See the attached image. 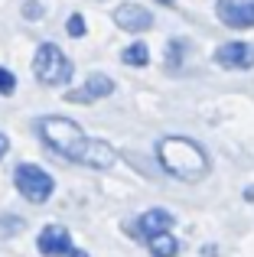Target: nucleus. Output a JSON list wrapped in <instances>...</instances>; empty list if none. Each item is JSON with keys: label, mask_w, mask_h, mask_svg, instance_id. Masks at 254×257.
<instances>
[{"label": "nucleus", "mask_w": 254, "mask_h": 257, "mask_svg": "<svg viewBox=\"0 0 254 257\" xmlns=\"http://www.w3.org/2000/svg\"><path fill=\"white\" fill-rule=\"evenodd\" d=\"M39 137L46 140L49 150H56L62 160H72V163H82L88 170H111L117 163V153L111 150L104 140H91L75 120L59 117V114H49V117L36 120Z\"/></svg>", "instance_id": "1"}, {"label": "nucleus", "mask_w": 254, "mask_h": 257, "mask_svg": "<svg viewBox=\"0 0 254 257\" xmlns=\"http://www.w3.org/2000/svg\"><path fill=\"white\" fill-rule=\"evenodd\" d=\"M157 160L173 179L196 182L209 173V157H205V150L189 137H163L157 144Z\"/></svg>", "instance_id": "2"}, {"label": "nucleus", "mask_w": 254, "mask_h": 257, "mask_svg": "<svg viewBox=\"0 0 254 257\" xmlns=\"http://www.w3.org/2000/svg\"><path fill=\"white\" fill-rule=\"evenodd\" d=\"M33 75H36L39 85L59 88V85H69L72 82L75 69H72L69 56H65L56 43H39L36 56H33Z\"/></svg>", "instance_id": "3"}, {"label": "nucleus", "mask_w": 254, "mask_h": 257, "mask_svg": "<svg viewBox=\"0 0 254 257\" xmlns=\"http://www.w3.org/2000/svg\"><path fill=\"white\" fill-rule=\"evenodd\" d=\"M13 186H17V192L23 195L26 202H33V205L49 202V195L56 192V179L36 163H20L17 170H13Z\"/></svg>", "instance_id": "4"}, {"label": "nucleus", "mask_w": 254, "mask_h": 257, "mask_svg": "<svg viewBox=\"0 0 254 257\" xmlns=\"http://www.w3.org/2000/svg\"><path fill=\"white\" fill-rule=\"evenodd\" d=\"M170 228H173V215L166 212V208H147L144 215H137V218L127 225V231L137 241H150V238H157V234H166Z\"/></svg>", "instance_id": "5"}, {"label": "nucleus", "mask_w": 254, "mask_h": 257, "mask_svg": "<svg viewBox=\"0 0 254 257\" xmlns=\"http://www.w3.org/2000/svg\"><path fill=\"white\" fill-rule=\"evenodd\" d=\"M212 59H215V65H222V69L248 72V69H254V46L251 43H241V39H231V43L218 46Z\"/></svg>", "instance_id": "6"}, {"label": "nucleus", "mask_w": 254, "mask_h": 257, "mask_svg": "<svg viewBox=\"0 0 254 257\" xmlns=\"http://www.w3.org/2000/svg\"><path fill=\"white\" fill-rule=\"evenodd\" d=\"M108 94H114V82L108 75H101V72H95V75H88L78 88L65 91V101H72V104H91V101H101Z\"/></svg>", "instance_id": "7"}, {"label": "nucleus", "mask_w": 254, "mask_h": 257, "mask_svg": "<svg viewBox=\"0 0 254 257\" xmlns=\"http://www.w3.org/2000/svg\"><path fill=\"white\" fill-rule=\"evenodd\" d=\"M215 13L231 30H251L254 26V0H215Z\"/></svg>", "instance_id": "8"}, {"label": "nucleus", "mask_w": 254, "mask_h": 257, "mask_svg": "<svg viewBox=\"0 0 254 257\" xmlns=\"http://www.w3.org/2000/svg\"><path fill=\"white\" fill-rule=\"evenodd\" d=\"M36 247H39V254H46V257H65L72 251V234H69V228H62V225H46L43 231H39V238H36Z\"/></svg>", "instance_id": "9"}, {"label": "nucleus", "mask_w": 254, "mask_h": 257, "mask_svg": "<svg viewBox=\"0 0 254 257\" xmlns=\"http://www.w3.org/2000/svg\"><path fill=\"white\" fill-rule=\"evenodd\" d=\"M114 23L124 33H144L153 26V13L140 4H117L114 7Z\"/></svg>", "instance_id": "10"}, {"label": "nucleus", "mask_w": 254, "mask_h": 257, "mask_svg": "<svg viewBox=\"0 0 254 257\" xmlns=\"http://www.w3.org/2000/svg\"><path fill=\"white\" fill-rule=\"evenodd\" d=\"M147 247H150L153 257H176V254H179V241L173 238L170 231H166V234H157V238H150V241H147Z\"/></svg>", "instance_id": "11"}, {"label": "nucleus", "mask_w": 254, "mask_h": 257, "mask_svg": "<svg viewBox=\"0 0 254 257\" xmlns=\"http://www.w3.org/2000/svg\"><path fill=\"white\" fill-rule=\"evenodd\" d=\"M186 52H189V39H170L166 43V69L176 72L186 62Z\"/></svg>", "instance_id": "12"}, {"label": "nucleus", "mask_w": 254, "mask_h": 257, "mask_svg": "<svg viewBox=\"0 0 254 257\" xmlns=\"http://www.w3.org/2000/svg\"><path fill=\"white\" fill-rule=\"evenodd\" d=\"M121 62L124 65H134V69H144V65L150 62V49H147V43H131L121 52Z\"/></svg>", "instance_id": "13"}, {"label": "nucleus", "mask_w": 254, "mask_h": 257, "mask_svg": "<svg viewBox=\"0 0 254 257\" xmlns=\"http://www.w3.org/2000/svg\"><path fill=\"white\" fill-rule=\"evenodd\" d=\"M65 33H69L72 39H82L85 33H88V26H85V17H82V13H72V17L65 20Z\"/></svg>", "instance_id": "14"}, {"label": "nucleus", "mask_w": 254, "mask_h": 257, "mask_svg": "<svg viewBox=\"0 0 254 257\" xmlns=\"http://www.w3.org/2000/svg\"><path fill=\"white\" fill-rule=\"evenodd\" d=\"M20 228H23V218H17V215H0V234H4V238L17 234Z\"/></svg>", "instance_id": "15"}, {"label": "nucleus", "mask_w": 254, "mask_h": 257, "mask_svg": "<svg viewBox=\"0 0 254 257\" xmlns=\"http://www.w3.org/2000/svg\"><path fill=\"white\" fill-rule=\"evenodd\" d=\"M13 91H17V75L0 65V94H13Z\"/></svg>", "instance_id": "16"}, {"label": "nucleus", "mask_w": 254, "mask_h": 257, "mask_svg": "<svg viewBox=\"0 0 254 257\" xmlns=\"http://www.w3.org/2000/svg\"><path fill=\"white\" fill-rule=\"evenodd\" d=\"M23 17L26 20H39L43 17V4H39V0H26L23 4Z\"/></svg>", "instance_id": "17"}, {"label": "nucleus", "mask_w": 254, "mask_h": 257, "mask_svg": "<svg viewBox=\"0 0 254 257\" xmlns=\"http://www.w3.org/2000/svg\"><path fill=\"white\" fill-rule=\"evenodd\" d=\"M7 150H10V140H7V134H0V160L7 157Z\"/></svg>", "instance_id": "18"}, {"label": "nucleus", "mask_w": 254, "mask_h": 257, "mask_svg": "<svg viewBox=\"0 0 254 257\" xmlns=\"http://www.w3.org/2000/svg\"><path fill=\"white\" fill-rule=\"evenodd\" d=\"M69 257H88V254H85V251H78V247H72V251H69Z\"/></svg>", "instance_id": "19"}, {"label": "nucleus", "mask_w": 254, "mask_h": 257, "mask_svg": "<svg viewBox=\"0 0 254 257\" xmlns=\"http://www.w3.org/2000/svg\"><path fill=\"white\" fill-rule=\"evenodd\" d=\"M160 4H170V0H160Z\"/></svg>", "instance_id": "20"}]
</instances>
